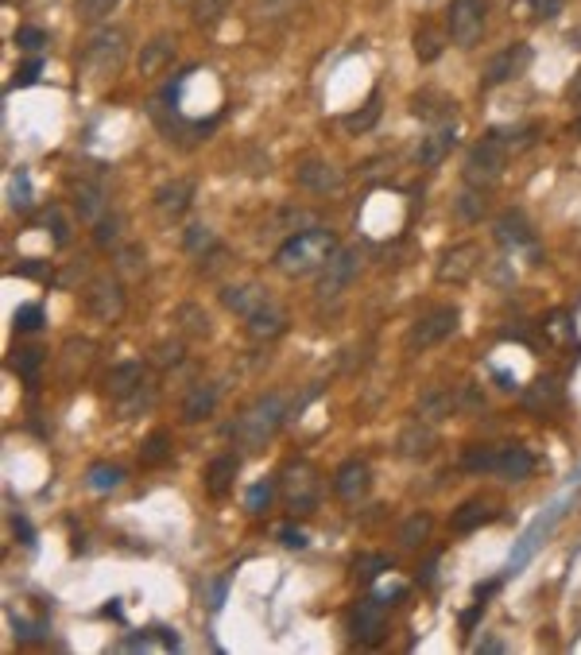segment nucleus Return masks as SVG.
I'll use <instances>...</instances> for the list:
<instances>
[{
  "mask_svg": "<svg viewBox=\"0 0 581 655\" xmlns=\"http://www.w3.org/2000/svg\"><path fill=\"white\" fill-rule=\"evenodd\" d=\"M338 253V237H333V229L326 225H310L302 233H290V237L275 249L271 264L280 275L287 280H299V275H310L318 268H326V260Z\"/></svg>",
  "mask_w": 581,
  "mask_h": 655,
  "instance_id": "obj_1",
  "label": "nucleus"
},
{
  "mask_svg": "<svg viewBox=\"0 0 581 655\" xmlns=\"http://www.w3.org/2000/svg\"><path fill=\"white\" fill-rule=\"evenodd\" d=\"M283 423H287V400L280 392H268V396L252 400L237 419H232L229 434L244 454H256V450H264L275 434H280Z\"/></svg>",
  "mask_w": 581,
  "mask_h": 655,
  "instance_id": "obj_2",
  "label": "nucleus"
},
{
  "mask_svg": "<svg viewBox=\"0 0 581 655\" xmlns=\"http://www.w3.org/2000/svg\"><path fill=\"white\" fill-rule=\"evenodd\" d=\"M280 497L287 504L290 516H314L318 512V501H322V477L310 461H287L283 473H280Z\"/></svg>",
  "mask_w": 581,
  "mask_h": 655,
  "instance_id": "obj_3",
  "label": "nucleus"
},
{
  "mask_svg": "<svg viewBox=\"0 0 581 655\" xmlns=\"http://www.w3.org/2000/svg\"><path fill=\"white\" fill-rule=\"evenodd\" d=\"M504 167H507V148L488 133L481 144H473V148L465 152L461 179H465V186H477V191H492V186L504 179Z\"/></svg>",
  "mask_w": 581,
  "mask_h": 655,
  "instance_id": "obj_4",
  "label": "nucleus"
},
{
  "mask_svg": "<svg viewBox=\"0 0 581 655\" xmlns=\"http://www.w3.org/2000/svg\"><path fill=\"white\" fill-rule=\"evenodd\" d=\"M124 58H128V39L121 27H101V32L85 43V51H82V70L90 78H113V74H121V66H124Z\"/></svg>",
  "mask_w": 581,
  "mask_h": 655,
  "instance_id": "obj_5",
  "label": "nucleus"
},
{
  "mask_svg": "<svg viewBox=\"0 0 581 655\" xmlns=\"http://www.w3.org/2000/svg\"><path fill=\"white\" fill-rule=\"evenodd\" d=\"M458 323H461V311L454 307V303H438V307L423 311L411 323V330H407V338H403V349L407 353H423V349L446 342L449 333L458 330Z\"/></svg>",
  "mask_w": 581,
  "mask_h": 655,
  "instance_id": "obj_6",
  "label": "nucleus"
},
{
  "mask_svg": "<svg viewBox=\"0 0 581 655\" xmlns=\"http://www.w3.org/2000/svg\"><path fill=\"white\" fill-rule=\"evenodd\" d=\"M82 307L90 318H97V323H121V314L128 307V299H124V280L121 275H94L90 283H85L82 291Z\"/></svg>",
  "mask_w": 581,
  "mask_h": 655,
  "instance_id": "obj_7",
  "label": "nucleus"
},
{
  "mask_svg": "<svg viewBox=\"0 0 581 655\" xmlns=\"http://www.w3.org/2000/svg\"><path fill=\"white\" fill-rule=\"evenodd\" d=\"M485 20H488L485 0H449L446 32L461 51H469V47H477V39L485 35Z\"/></svg>",
  "mask_w": 581,
  "mask_h": 655,
  "instance_id": "obj_8",
  "label": "nucleus"
},
{
  "mask_svg": "<svg viewBox=\"0 0 581 655\" xmlns=\"http://www.w3.org/2000/svg\"><path fill=\"white\" fill-rule=\"evenodd\" d=\"M360 268H365V253H360L357 244L338 249V253L326 260V268H322V280H318V299H338V295H345V291L357 283Z\"/></svg>",
  "mask_w": 581,
  "mask_h": 655,
  "instance_id": "obj_9",
  "label": "nucleus"
},
{
  "mask_svg": "<svg viewBox=\"0 0 581 655\" xmlns=\"http://www.w3.org/2000/svg\"><path fill=\"white\" fill-rule=\"evenodd\" d=\"M481 244L477 241H461V244H449L442 253V260L434 264V280L438 283H449V287H461L473 280V272L481 268Z\"/></svg>",
  "mask_w": 581,
  "mask_h": 655,
  "instance_id": "obj_10",
  "label": "nucleus"
},
{
  "mask_svg": "<svg viewBox=\"0 0 581 655\" xmlns=\"http://www.w3.org/2000/svg\"><path fill=\"white\" fill-rule=\"evenodd\" d=\"M372 489V470L365 458H345L338 470H333V492L345 501V504H360Z\"/></svg>",
  "mask_w": 581,
  "mask_h": 655,
  "instance_id": "obj_11",
  "label": "nucleus"
},
{
  "mask_svg": "<svg viewBox=\"0 0 581 655\" xmlns=\"http://www.w3.org/2000/svg\"><path fill=\"white\" fill-rule=\"evenodd\" d=\"M349 632H353L357 644H380L388 636V613H384V601L380 598H365L357 609H353V620H349Z\"/></svg>",
  "mask_w": 581,
  "mask_h": 655,
  "instance_id": "obj_12",
  "label": "nucleus"
},
{
  "mask_svg": "<svg viewBox=\"0 0 581 655\" xmlns=\"http://www.w3.org/2000/svg\"><path fill=\"white\" fill-rule=\"evenodd\" d=\"M527 63H531V47H527V43H512V47H504V51H497L488 58L481 85H485V90H492V85L512 82V78H519L523 70H527Z\"/></svg>",
  "mask_w": 581,
  "mask_h": 655,
  "instance_id": "obj_13",
  "label": "nucleus"
},
{
  "mask_svg": "<svg viewBox=\"0 0 581 655\" xmlns=\"http://www.w3.org/2000/svg\"><path fill=\"white\" fill-rule=\"evenodd\" d=\"M434 446H438V431L434 423L423 415V419H411V423H403V431L396 434V454L407 458V461H423L434 454Z\"/></svg>",
  "mask_w": 581,
  "mask_h": 655,
  "instance_id": "obj_14",
  "label": "nucleus"
},
{
  "mask_svg": "<svg viewBox=\"0 0 581 655\" xmlns=\"http://www.w3.org/2000/svg\"><path fill=\"white\" fill-rule=\"evenodd\" d=\"M295 183L310 194H333L345 186V174H341V167H333L330 159H302L295 167Z\"/></svg>",
  "mask_w": 581,
  "mask_h": 655,
  "instance_id": "obj_15",
  "label": "nucleus"
},
{
  "mask_svg": "<svg viewBox=\"0 0 581 655\" xmlns=\"http://www.w3.org/2000/svg\"><path fill=\"white\" fill-rule=\"evenodd\" d=\"M191 202H194V179H171L152 194V206H155V213L163 217V222L182 217L186 210H191Z\"/></svg>",
  "mask_w": 581,
  "mask_h": 655,
  "instance_id": "obj_16",
  "label": "nucleus"
},
{
  "mask_svg": "<svg viewBox=\"0 0 581 655\" xmlns=\"http://www.w3.org/2000/svg\"><path fill=\"white\" fill-rule=\"evenodd\" d=\"M492 237H497L500 249L516 253V249H531V244H535V229H531V222L519 210H507V213H500L497 222H492Z\"/></svg>",
  "mask_w": 581,
  "mask_h": 655,
  "instance_id": "obj_17",
  "label": "nucleus"
},
{
  "mask_svg": "<svg viewBox=\"0 0 581 655\" xmlns=\"http://www.w3.org/2000/svg\"><path fill=\"white\" fill-rule=\"evenodd\" d=\"M268 299H271L268 287H260V283H252V280H241V283H225V287H222V307H229L232 314H241V318L256 314Z\"/></svg>",
  "mask_w": 581,
  "mask_h": 655,
  "instance_id": "obj_18",
  "label": "nucleus"
},
{
  "mask_svg": "<svg viewBox=\"0 0 581 655\" xmlns=\"http://www.w3.org/2000/svg\"><path fill=\"white\" fill-rule=\"evenodd\" d=\"M244 330H249L252 342H275V338H283V333H287V311H283L275 299H268L256 314L244 318Z\"/></svg>",
  "mask_w": 581,
  "mask_h": 655,
  "instance_id": "obj_19",
  "label": "nucleus"
},
{
  "mask_svg": "<svg viewBox=\"0 0 581 655\" xmlns=\"http://www.w3.org/2000/svg\"><path fill=\"white\" fill-rule=\"evenodd\" d=\"M492 473L500 481H527L535 473V454L527 446H500L497 458H492Z\"/></svg>",
  "mask_w": 581,
  "mask_h": 655,
  "instance_id": "obj_20",
  "label": "nucleus"
},
{
  "mask_svg": "<svg viewBox=\"0 0 581 655\" xmlns=\"http://www.w3.org/2000/svg\"><path fill=\"white\" fill-rule=\"evenodd\" d=\"M454 144H458V128L454 121H446V124H434V133L423 136V144H419V167H442L446 164V155L454 152Z\"/></svg>",
  "mask_w": 581,
  "mask_h": 655,
  "instance_id": "obj_21",
  "label": "nucleus"
},
{
  "mask_svg": "<svg viewBox=\"0 0 581 655\" xmlns=\"http://www.w3.org/2000/svg\"><path fill=\"white\" fill-rule=\"evenodd\" d=\"M148 384V369L140 365V361H121V365H113L109 372H105V392L109 396L121 403V400H128L136 388H143Z\"/></svg>",
  "mask_w": 581,
  "mask_h": 655,
  "instance_id": "obj_22",
  "label": "nucleus"
},
{
  "mask_svg": "<svg viewBox=\"0 0 581 655\" xmlns=\"http://www.w3.org/2000/svg\"><path fill=\"white\" fill-rule=\"evenodd\" d=\"M411 113L427 124H446L454 121V97H446L442 90H419L411 97Z\"/></svg>",
  "mask_w": 581,
  "mask_h": 655,
  "instance_id": "obj_23",
  "label": "nucleus"
},
{
  "mask_svg": "<svg viewBox=\"0 0 581 655\" xmlns=\"http://www.w3.org/2000/svg\"><path fill=\"white\" fill-rule=\"evenodd\" d=\"M237 470H241V458L237 454H217L210 465H206V492L210 497H225V492L232 489V481H237Z\"/></svg>",
  "mask_w": 581,
  "mask_h": 655,
  "instance_id": "obj_24",
  "label": "nucleus"
},
{
  "mask_svg": "<svg viewBox=\"0 0 581 655\" xmlns=\"http://www.w3.org/2000/svg\"><path fill=\"white\" fill-rule=\"evenodd\" d=\"M558 403H562V384L555 376H539V381L523 392V407H527L531 415H547V412H555Z\"/></svg>",
  "mask_w": 581,
  "mask_h": 655,
  "instance_id": "obj_25",
  "label": "nucleus"
},
{
  "mask_svg": "<svg viewBox=\"0 0 581 655\" xmlns=\"http://www.w3.org/2000/svg\"><path fill=\"white\" fill-rule=\"evenodd\" d=\"M500 512H497V504L492 501H481V497H473V501H465L454 520H449V528L454 531H477V528H485V523H492Z\"/></svg>",
  "mask_w": 581,
  "mask_h": 655,
  "instance_id": "obj_26",
  "label": "nucleus"
},
{
  "mask_svg": "<svg viewBox=\"0 0 581 655\" xmlns=\"http://www.w3.org/2000/svg\"><path fill=\"white\" fill-rule=\"evenodd\" d=\"M217 407V384L198 381L182 400V423H198V419H210Z\"/></svg>",
  "mask_w": 581,
  "mask_h": 655,
  "instance_id": "obj_27",
  "label": "nucleus"
},
{
  "mask_svg": "<svg viewBox=\"0 0 581 655\" xmlns=\"http://www.w3.org/2000/svg\"><path fill=\"white\" fill-rule=\"evenodd\" d=\"M171 58H174V35H155L152 43H143V51H140V74H163V70L171 66Z\"/></svg>",
  "mask_w": 581,
  "mask_h": 655,
  "instance_id": "obj_28",
  "label": "nucleus"
},
{
  "mask_svg": "<svg viewBox=\"0 0 581 655\" xmlns=\"http://www.w3.org/2000/svg\"><path fill=\"white\" fill-rule=\"evenodd\" d=\"M113 272L121 275L124 283L143 280V275H148V253H143V244H124V249H116Z\"/></svg>",
  "mask_w": 581,
  "mask_h": 655,
  "instance_id": "obj_29",
  "label": "nucleus"
},
{
  "mask_svg": "<svg viewBox=\"0 0 581 655\" xmlns=\"http://www.w3.org/2000/svg\"><path fill=\"white\" fill-rule=\"evenodd\" d=\"M74 210H78L82 222H101L105 210H109V198H105V191H101L97 183H78L74 186Z\"/></svg>",
  "mask_w": 581,
  "mask_h": 655,
  "instance_id": "obj_30",
  "label": "nucleus"
},
{
  "mask_svg": "<svg viewBox=\"0 0 581 655\" xmlns=\"http://www.w3.org/2000/svg\"><path fill=\"white\" fill-rule=\"evenodd\" d=\"M430 531H434V516L430 512H411L403 523H399V531H396V540H399V547H423L427 540H430Z\"/></svg>",
  "mask_w": 581,
  "mask_h": 655,
  "instance_id": "obj_31",
  "label": "nucleus"
},
{
  "mask_svg": "<svg viewBox=\"0 0 581 655\" xmlns=\"http://www.w3.org/2000/svg\"><path fill=\"white\" fill-rule=\"evenodd\" d=\"M174 323H179V330L186 333V338H210V333H213L210 314L202 311L198 303H182V307L174 311Z\"/></svg>",
  "mask_w": 581,
  "mask_h": 655,
  "instance_id": "obj_32",
  "label": "nucleus"
},
{
  "mask_svg": "<svg viewBox=\"0 0 581 655\" xmlns=\"http://www.w3.org/2000/svg\"><path fill=\"white\" fill-rule=\"evenodd\" d=\"M121 481H124V470L121 465H113V461H94L90 470H85V485H90L94 492H113Z\"/></svg>",
  "mask_w": 581,
  "mask_h": 655,
  "instance_id": "obj_33",
  "label": "nucleus"
},
{
  "mask_svg": "<svg viewBox=\"0 0 581 655\" xmlns=\"http://www.w3.org/2000/svg\"><path fill=\"white\" fill-rule=\"evenodd\" d=\"M94 244L97 249H121L124 241V217L121 213H105L101 222H94Z\"/></svg>",
  "mask_w": 581,
  "mask_h": 655,
  "instance_id": "obj_34",
  "label": "nucleus"
},
{
  "mask_svg": "<svg viewBox=\"0 0 581 655\" xmlns=\"http://www.w3.org/2000/svg\"><path fill=\"white\" fill-rule=\"evenodd\" d=\"M171 458V431H152L140 442V465H163Z\"/></svg>",
  "mask_w": 581,
  "mask_h": 655,
  "instance_id": "obj_35",
  "label": "nucleus"
},
{
  "mask_svg": "<svg viewBox=\"0 0 581 655\" xmlns=\"http://www.w3.org/2000/svg\"><path fill=\"white\" fill-rule=\"evenodd\" d=\"M376 121H380V94H372L369 105L360 109V113H345V116H341V128H345V133H353V136H360V133H369Z\"/></svg>",
  "mask_w": 581,
  "mask_h": 655,
  "instance_id": "obj_36",
  "label": "nucleus"
},
{
  "mask_svg": "<svg viewBox=\"0 0 581 655\" xmlns=\"http://www.w3.org/2000/svg\"><path fill=\"white\" fill-rule=\"evenodd\" d=\"M182 249L191 253V256H206V253L217 249V233H213L210 225H202V222L186 225V233H182Z\"/></svg>",
  "mask_w": 581,
  "mask_h": 655,
  "instance_id": "obj_37",
  "label": "nucleus"
},
{
  "mask_svg": "<svg viewBox=\"0 0 581 655\" xmlns=\"http://www.w3.org/2000/svg\"><path fill=\"white\" fill-rule=\"evenodd\" d=\"M442 32L438 27H430V24H419V32H415V55H419V63H434V58L442 55Z\"/></svg>",
  "mask_w": 581,
  "mask_h": 655,
  "instance_id": "obj_38",
  "label": "nucleus"
},
{
  "mask_svg": "<svg viewBox=\"0 0 581 655\" xmlns=\"http://www.w3.org/2000/svg\"><path fill=\"white\" fill-rule=\"evenodd\" d=\"M275 492H280V485H275V481H256L249 492H244V512H249V516H264L271 508V501H275Z\"/></svg>",
  "mask_w": 581,
  "mask_h": 655,
  "instance_id": "obj_39",
  "label": "nucleus"
},
{
  "mask_svg": "<svg viewBox=\"0 0 581 655\" xmlns=\"http://www.w3.org/2000/svg\"><path fill=\"white\" fill-rule=\"evenodd\" d=\"M43 361H47V353H43V349H16V357L8 361V369L16 372V376H24V381H35L39 376V369H43Z\"/></svg>",
  "mask_w": 581,
  "mask_h": 655,
  "instance_id": "obj_40",
  "label": "nucleus"
},
{
  "mask_svg": "<svg viewBox=\"0 0 581 655\" xmlns=\"http://www.w3.org/2000/svg\"><path fill=\"white\" fill-rule=\"evenodd\" d=\"M302 5V0H252V16L256 20H264V24H271V20H283V16H290Z\"/></svg>",
  "mask_w": 581,
  "mask_h": 655,
  "instance_id": "obj_41",
  "label": "nucleus"
},
{
  "mask_svg": "<svg viewBox=\"0 0 581 655\" xmlns=\"http://www.w3.org/2000/svg\"><path fill=\"white\" fill-rule=\"evenodd\" d=\"M458 213L465 217V222H481V217L488 213L485 191H477V186H469V191H461V194H458Z\"/></svg>",
  "mask_w": 581,
  "mask_h": 655,
  "instance_id": "obj_42",
  "label": "nucleus"
},
{
  "mask_svg": "<svg viewBox=\"0 0 581 655\" xmlns=\"http://www.w3.org/2000/svg\"><path fill=\"white\" fill-rule=\"evenodd\" d=\"M454 407H458V400L449 396V388H430L423 396V415L427 419H446Z\"/></svg>",
  "mask_w": 581,
  "mask_h": 655,
  "instance_id": "obj_43",
  "label": "nucleus"
},
{
  "mask_svg": "<svg viewBox=\"0 0 581 655\" xmlns=\"http://www.w3.org/2000/svg\"><path fill=\"white\" fill-rule=\"evenodd\" d=\"M492 458H497L492 446H469L461 454V470L465 473H492Z\"/></svg>",
  "mask_w": 581,
  "mask_h": 655,
  "instance_id": "obj_44",
  "label": "nucleus"
},
{
  "mask_svg": "<svg viewBox=\"0 0 581 655\" xmlns=\"http://www.w3.org/2000/svg\"><path fill=\"white\" fill-rule=\"evenodd\" d=\"M121 5V0H78V20L82 24H101L109 20V12Z\"/></svg>",
  "mask_w": 581,
  "mask_h": 655,
  "instance_id": "obj_45",
  "label": "nucleus"
},
{
  "mask_svg": "<svg viewBox=\"0 0 581 655\" xmlns=\"http://www.w3.org/2000/svg\"><path fill=\"white\" fill-rule=\"evenodd\" d=\"M353 571H357L360 581H376L384 571H391V559H388V555H360V559L353 562Z\"/></svg>",
  "mask_w": 581,
  "mask_h": 655,
  "instance_id": "obj_46",
  "label": "nucleus"
},
{
  "mask_svg": "<svg viewBox=\"0 0 581 655\" xmlns=\"http://www.w3.org/2000/svg\"><path fill=\"white\" fill-rule=\"evenodd\" d=\"M43 225L51 229V237H54L58 249H63V244H70V217L58 210V206H47V213H43Z\"/></svg>",
  "mask_w": 581,
  "mask_h": 655,
  "instance_id": "obj_47",
  "label": "nucleus"
},
{
  "mask_svg": "<svg viewBox=\"0 0 581 655\" xmlns=\"http://www.w3.org/2000/svg\"><path fill=\"white\" fill-rule=\"evenodd\" d=\"M152 403H155V388L143 384V388H136L128 400H121V419H133V415H140V412H148Z\"/></svg>",
  "mask_w": 581,
  "mask_h": 655,
  "instance_id": "obj_48",
  "label": "nucleus"
},
{
  "mask_svg": "<svg viewBox=\"0 0 581 655\" xmlns=\"http://www.w3.org/2000/svg\"><path fill=\"white\" fill-rule=\"evenodd\" d=\"M12 323H16L20 333H35V330H43V323H47V314H43L39 303H27V307H20L12 314Z\"/></svg>",
  "mask_w": 581,
  "mask_h": 655,
  "instance_id": "obj_49",
  "label": "nucleus"
},
{
  "mask_svg": "<svg viewBox=\"0 0 581 655\" xmlns=\"http://www.w3.org/2000/svg\"><path fill=\"white\" fill-rule=\"evenodd\" d=\"M225 8H229V0H198L191 8V16H194V24H213L225 16Z\"/></svg>",
  "mask_w": 581,
  "mask_h": 655,
  "instance_id": "obj_50",
  "label": "nucleus"
},
{
  "mask_svg": "<svg viewBox=\"0 0 581 655\" xmlns=\"http://www.w3.org/2000/svg\"><path fill=\"white\" fill-rule=\"evenodd\" d=\"M152 361H155L159 369H167V365L174 369V365L182 361V342H159V345L152 349Z\"/></svg>",
  "mask_w": 581,
  "mask_h": 655,
  "instance_id": "obj_51",
  "label": "nucleus"
},
{
  "mask_svg": "<svg viewBox=\"0 0 581 655\" xmlns=\"http://www.w3.org/2000/svg\"><path fill=\"white\" fill-rule=\"evenodd\" d=\"M566 12V0H531V16L535 20H555Z\"/></svg>",
  "mask_w": 581,
  "mask_h": 655,
  "instance_id": "obj_52",
  "label": "nucleus"
},
{
  "mask_svg": "<svg viewBox=\"0 0 581 655\" xmlns=\"http://www.w3.org/2000/svg\"><path fill=\"white\" fill-rule=\"evenodd\" d=\"M43 43H47V35H43L39 27H20L16 32V47H24V51H39Z\"/></svg>",
  "mask_w": 581,
  "mask_h": 655,
  "instance_id": "obj_53",
  "label": "nucleus"
},
{
  "mask_svg": "<svg viewBox=\"0 0 581 655\" xmlns=\"http://www.w3.org/2000/svg\"><path fill=\"white\" fill-rule=\"evenodd\" d=\"M275 540H280L283 547H295V551H302V547H307V535H302L299 528H290V523H283V528L275 531Z\"/></svg>",
  "mask_w": 581,
  "mask_h": 655,
  "instance_id": "obj_54",
  "label": "nucleus"
},
{
  "mask_svg": "<svg viewBox=\"0 0 581 655\" xmlns=\"http://www.w3.org/2000/svg\"><path fill=\"white\" fill-rule=\"evenodd\" d=\"M39 70H43V63H39V58H32V63H27V66L20 70L16 85H27V82H35V78H39Z\"/></svg>",
  "mask_w": 581,
  "mask_h": 655,
  "instance_id": "obj_55",
  "label": "nucleus"
},
{
  "mask_svg": "<svg viewBox=\"0 0 581 655\" xmlns=\"http://www.w3.org/2000/svg\"><path fill=\"white\" fill-rule=\"evenodd\" d=\"M566 97H570L574 105H581V70H577V74H574V82L566 85Z\"/></svg>",
  "mask_w": 581,
  "mask_h": 655,
  "instance_id": "obj_56",
  "label": "nucleus"
},
{
  "mask_svg": "<svg viewBox=\"0 0 581 655\" xmlns=\"http://www.w3.org/2000/svg\"><path fill=\"white\" fill-rule=\"evenodd\" d=\"M16 275H47V264H35V260H27V264L16 268Z\"/></svg>",
  "mask_w": 581,
  "mask_h": 655,
  "instance_id": "obj_57",
  "label": "nucleus"
},
{
  "mask_svg": "<svg viewBox=\"0 0 581 655\" xmlns=\"http://www.w3.org/2000/svg\"><path fill=\"white\" fill-rule=\"evenodd\" d=\"M434 571H438V559H430V562L423 566V586H430V581H434Z\"/></svg>",
  "mask_w": 581,
  "mask_h": 655,
  "instance_id": "obj_58",
  "label": "nucleus"
},
{
  "mask_svg": "<svg viewBox=\"0 0 581 655\" xmlns=\"http://www.w3.org/2000/svg\"><path fill=\"white\" fill-rule=\"evenodd\" d=\"M477 651H504V644H500V640H481Z\"/></svg>",
  "mask_w": 581,
  "mask_h": 655,
  "instance_id": "obj_59",
  "label": "nucleus"
},
{
  "mask_svg": "<svg viewBox=\"0 0 581 655\" xmlns=\"http://www.w3.org/2000/svg\"><path fill=\"white\" fill-rule=\"evenodd\" d=\"M171 5H174V8H194L198 0H171Z\"/></svg>",
  "mask_w": 581,
  "mask_h": 655,
  "instance_id": "obj_60",
  "label": "nucleus"
},
{
  "mask_svg": "<svg viewBox=\"0 0 581 655\" xmlns=\"http://www.w3.org/2000/svg\"><path fill=\"white\" fill-rule=\"evenodd\" d=\"M570 133H574V136H577V140H581V116H577V121H574V124H570Z\"/></svg>",
  "mask_w": 581,
  "mask_h": 655,
  "instance_id": "obj_61",
  "label": "nucleus"
},
{
  "mask_svg": "<svg viewBox=\"0 0 581 655\" xmlns=\"http://www.w3.org/2000/svg\"><path fill=\"white\" fill-rule=\"evenodd\" d=\"M574 43H577V47H581V27H577V32H574Z\"/></svg>",
  "mask_w": 581,
  "mask_h": 655,
  "instance_id": "obj_62",
  "label": "nucleus"
}]
</instances>
